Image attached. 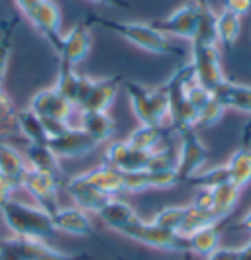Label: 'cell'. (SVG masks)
I'll list each match as a JSON object with an SVG mask.
<instances>
[{"instance_id":"31","label":"cell","mask_w":251,"mask_h":260,"mask_svg":"<svg viewBox=\"0 0 251 260\" xmlns=\"http://www.w3.org/2000/svg\"><path fill=\"white\" fill-rule=\"evenodd\" d=\"M165 139V131L157 125H140L130 133V137L126 139L137 151H146V153H155L161 149V143Z\"/></svg>"},{"instance_id":"34","label":"cell","mask_w":251,"mask_h":260,"mask_svg":"<svg viewBox=\"0 0 251 260\" xmlns=\"http://www.w3.org/2000/svg\"><path fill=\"white\" fill-rule=\"evenodd\" d=\"M18 133V110L12 98L0 86V139H8Z\"/></svg>"},{"instance_id":"42","label":"cell","mask_w":251,"mask_h":260,"mask_svg":"<svg viewBox=\"0 0 251 260\" xmlns=\"http://www.w3.org/2000/svg\"><path fill=\"white\" fill-rule=\"evenodd\" d=\"M41 0H16V4H18V8L22 10V14H27L34 6H38Z\"/></svg>"},{"instance_id":"19","label":"cell","mask_w":251,"mask_h":260,"mask_svg":"<svg viewBox=\"0 0 251 260\" xmlns=\"http://www.w3.org/2000/svg\"><path fill=\"white\" fill-rule=\"evenodd\" d=\"M120 88V78L118 77H108L94 80L91 88L87 92L82 104H80L79 112H108V108L116 100V94Z\"/></svg>"},{"instance_id":"43","label":"cell","mask_w":251,"mask_h":260,"mask_svg":"<svg viewBox=\"0 0 251 260\" xmlns=\"http://www.w3.org/2000/svg\"><path fill=\"white\" fill-rule=\"evenodd\" d=\"M238 229H243V231H247V233H251V209L241 217L238 221V225H236Z\"/></svg>"},{"instance_id":"46","label":"cell","mask_w":251,"mask_h":260,"mask_svg":"<svg viewBox=\"0 0 251 260\" xmlns=\"http://www.w3.org/2000/svg\"><path fill=\"white\" fill-rule=\"evenodd\" d=\"M0 260H6L4 258V254H2V250H0Z\"/></svg>"},{"instance_id":"26","label":"cell","mask_w":251,"mask_h":260,"mask_svg":"<svg viewBox=\"0 0 251 260\" xmlns=\"http://www.w3.org/2000/svg\"><path fill=\"white\" fill-rule=\"evenodd\" d=\"M87 182L94 186L96 190L104 192L106 196H112L116 198L118 194H122V188H124V172H120L116 169H110V167H98V169L87 170L80 174Z\"/></svg>"},{"instance_id":"11","label":"cell","mask_w":251,"mask_h":260,"mask_svg":"<svg viewBox=\"0 0 251 260\" xmlns=\"http://www.w3.org/2000/svg\"><path fill=\"white\" fill-rule=\"evenodd\" d=\"M51 47L61 59V65L77 67L87 59L93 47V38L91 29L87 24L73 26L67 34H61L59 38L51 43Z\"/></svg>"},{"instance_id":"37","label":"cell","mask_w":251,"mask_h":260,"mask_svg":"<svg viewBox=\"0 0 251 260\" xmlns=\"http://www.w3.org/2000/svg\"><path fill=\"white\" fill-rule=\"evenodd\" d=\"M228 180H230V176H228V170H226V165H224V167H214V169H208V170H200L197 176H192L188 180V184H194V186H199V190H204V188H214V186L228 182Z\"/></svg>"},{"instance_id":"28","label":"cell","mask_w":251,"mask_h":260,"mask_svg":"<svg viewBox=\"0 0 251 260\" xmlns=\"http://www.w3.org/2000/svg\"><path fill=\"white\" fill-rule=\"evenodd\" d=\"M18 133L26 137L30 145H47L49 133L38 114H34L30 108L18 110Z\"/></svg>"},{"instance_id":"29","label":"cell","mask_w":251,"mask_h":260,"mask_svg":"<svg viewBox=\"0 0 251 260\" xmlns=\"http://www.w3.org/2000/svg\"><path fill=\"white\" fill-rule=\"evenodd\" d=\"M226 170L230 176V182L236 184L239 190H243L245 186L251 184V149L241 147L234 155L230 156V160L226 162Z\"/></svg>"},{"instance_id":"23","label":"cell","mask_w":251,"mask_h":260,"mask_svg":"<svg viewBox=\"0 0 251 260\" xmlns=\"http://www.w3.org/2000/svg\"><path fill=\"white\" fill-rule=\"evenodd\" d=\"M24 156H26L30 169L49 174L53 178H57L61 184L67 182L65 172L61 169V158L49 149V145H27Z\"/></svg>"},{"instance_id":"38","label":"cell","mask_w":251,"mask_h":260,"mask_svg":"<svg viewBox=\"0 0 251 260\" xmlns=\"http://www.w3.org/2000/svg\"><path fill=\"white\" fill-rule=\"evenodd\" d=\"M10 39H12V29H6V34L0 38V86H2V80L6 75V69H8V61H10Z\"/></svg>"},{"instance_id":"30","label":"cell","mask_w":251,"mask_h":260,"mask_svg":"<svg viewBox=\"0 0 251 260\" xmlns=\"http://www.w3.org/2000/svg\"><path fill=\"white\" fill-rule=\"evenodd\" d=\"M220 241H222V233H220L218 225H210V227L199 229L197 233L186 237L188 252L197 254L200 258H206L210 252H214L216 248L220 247Z\"/></svg>"},{"instance_id":"17","label":"cell","mask_w":251,"mask_h":260,"mask_svg":"<svg viewBox=\"0 0 251 260\" xmlns=\"http://www.w3.org/2000/svg\"><path fill=\"white\" fill-rule=\"evenodd\" d=\"M26 18L49 43H53L63 34L61 31V10L53 0H41L38 6H34L26 14Z\"/></svg>"},{"instance_id":"2","label":"cell","mask_w":251,"mask_h":260,"mask_svg":"<svg viewBox=\"0 0 251 260\" xmlns=\"http://www.w3.org/2000/svg\"><path fill=\"white\" fill-rule=\"evenodd\" d=\"M94 22L110 27L112 31H116L118 36L130 41L132 45L144 49L147 53H155V55H175V57H183V49L175 47L171 39L165 34H161L157 27L151 24H142V22H116V20H104V18H94Z\"/></svg>"},{"instance_id":"21","label":"cell","mask_w":251,"mask_h":260,"mask_svg":"<svg viewBox=\"0 0 251 260\" xmlns=\"http://www.w3.org/2000/svg\"><path fill=\"white\" fill-rule=\"evenodd\" d=\"M214 100H218L224 106V110H238L243 114H251V86L249 84H241L228 80L220 82L214 90H212Z\"/></svg>"},{"instance_id":"22","label":"cell","mask_w":251,"mask_h":260,"mask_svg":"<svg viewBox=\"0 0 251 260\" xmlns=\"http://www.w3.org/2000/svg\"><path fill=\"white\" fill-rule=\"evenodd\" d=\"M96 215L102 219V223H104L106 227H110V229H114L118 233H124L126 229H130L132 225H135V223L142 219L135 213V209L128 202L120 200V198H110V202Z\"/></svg>"},{"instance_id":"45","label":"cell","mask_w":251,"mask_h":260,"mask_svg":"<svg viewBox=\"0 0 251 260\" xmlns=\"http://www.w3.org/2000/svg\"><path fill=\"white\" fill-rule=\"evenodd\" d=\"M239 260H251V239L241 247V256Z\"/></svg>"},{"instance_id":"27","label":"cell","mask_w":251,"mask_h":260,"mask_svg":"<svg viewBox=\"0 0 251 260\" xmlns=\"http://www.w3.org/2000/svg\"><path fill=\"white\" fill-rule=\"evenodd\" d=\"M210 190V198H212V209L214 213L220 217V219H226L228 215H232V211L236 209L239 202V190L236 184H232L230 180L228 182H222L214 188H206Z\"/></svg>"},{"instance_id":"36","label":"cell","mask_w":251,"mask_h":260,"mask_svg":"<svg viewBox=\"0 0 251 260\" xmlns=\"http://www.w3.org/2000/svg\"><path fill=\"white\" fill-rule=\"evenodd\" d=\"M224 106L220 104L218 100H214V96H212L210 100L206 102V104L202 106L199 110V114H197V125H194V129H199V127H212V125H216L222 117H224Z\"/></svg>"},{"instance_id":"3","label":"cell","mask_w":251,"mask_h":260,"mask_svg":"<svg viewBox=\"0 0 251 260\" xmlns=\"http://www.w3.org/2000/svg\"><path fill=\"white\" fill-rule=\"evenodd\" d=\"M194 78L192 67L186 61L183 67H179L173 77L167 80L165 88L169 96V121L177 133L186 129H194L197 125V110L188 102L186 96V84Z\"/></svg>"},{"instance_id":"44","label":"cell","mask_w":251,"mask_h":260,"mask_svg":"<svg viewBox=\"0 0 251 260\" xmlns=\"http://www.w3.org/2000/svg\"><path fill=\"white\" fill-rule=\"evenodd\" d=\"M96 4H104V6H118V8H128V2L126 0H91Z\"/></svg>"},{"instance_id":"5","label":"cell","mask_w":251,"mask_h":260,"mask_svg":"<svg viewBox=\"0 0 251 260\" xmlns=\"http://www.w3.org/2000/svg\"><path fill=\"white\" fill-rule=\"evenodd\" d=\"M27 108L43 119L49 135L55 133V131L63 129L67 125H71L69 121H71L73 114L77 112V108L71 104L65 96H61V92L57 90L55 86L38 92L32 98Z\"/></svg>"},{"instance_id":"39","label":"cell","mask_w":251,"mask_h":260,"mask_svg":"<svg viewBox=\"0 0 251 260\" xmlns=\"http://www.w3.org/2000/svg\"><path fill=\"white\" fill-rule=\"evenodd\" d=\"M222 8L226 12H232L243 18L251 12V0H222Z\"/></svg>"},{"instance_id":"25","label":"cell","mask_w":251,"mask_h":260,"mask_svg":"<svg viewBox=\"0 0 251 260\" xmlns=\"http://www.w3.org/2000/svg\"><path fill=\"white\" fill-rule=\"evenodd\" d=\"M80 129H85L98 143L112 141L116 135V121L108 112H79Z\"/></svg>"},{"instance_id":"4","label":"cell","mask_w":251,"mask_h":260,"mask_svg":"<svg viewBox=\"0 0 251 260\" xmlns=\"http://www.w3.org/2000/svg\"><path fill=\"white\" fill-rule=\"evenodd\" d=\"M126 92L133 114L142 125H165L169 119V96L165 84L159 88H147L135 82H126Z\"/></svg>"},{"instance_id":"33","label":"cell","mask_w":251,"mask_h":260,"mask_svg":"<svg viewBox=\"0 0 251 260\" xmlns=\"http://www.w3.org/2000/svg\"><path fill=\"white\" fill-rule=\"evenodd\" d=\"M216 18L218 14L208 6L206 0H200V20L197 36L190 43L199 45H218V36H216Z\"/></svg>"},{"instance_id":"14","label":"cell","mask_w":251,"mask_h":260,"mask_svg":"<svg viewBox=\"0 0 251 260\" xmlns=\"http://www.w3.org/2000/svg\"><path fill=\"white\" fill-rule=\"evenodd\" d=\"M59 186H61V182L57 178L30 169L24 182H22V190H26L30 194V198L36 202V206L53 213V211L59 209V196H57L59 194Z\"/></svg>"},{"instance_id":"15","label":"cell","mask_w":251,"mask_h":260,"mask_svg":"<svg viewBox=\"0 0 251 260\" xmlns=\"http://www.w3.org/2000/svg\"><path fill=\"white\" fill-rule=\"evenodd\" d=\"M181 184L175 169L169 170H140V172H128L124 174V188L126 194H140L147 190H167Z\"/></svg>"},{"instance_id":"1","label":"cell","mask_w":251,"mask_h":260,"mask_svg":"<svg viewBox=\"0 0 251 260\" xmlns=\"http://www.w3.org/2000/svg\"><path fill=\"white\" fill-rule=\"evenodd\" d=\"M0 215L6 227L18 239L47 241L57 235L51 221V213L41 209L40 206H32L12 198L4 206H0Z\"/></svg>"},{"instance_id":"40","label":"cell","mask_w":251,"mask_h":260,"mask_svg":"<svg viewBox=\"0 0 251 260\" xmlns=\"http://www.w3.org/2000/svg\"><path fill=\"white\" fill-rule=\"evenodd\" d=\"M241 247H218L204 260H239Z\"/></svg>"},{"instance_id":"32","label":"cell","mask_w":251,"mask_h":260,"mask_svg":"<svg viewBox=\"0 0 251 260\" xmlns=\"http://www.w3.org/2000/svg\"><path fill=\"white\" fill-rule=\"evenodd\" d=\"M241 34V18L232 12H222L216 18V36L218 43H222L226 49H234L236 41Z\"/></svg>"},{"instance_id":"47","label":"cell","mask_w":251,"mask_h":260,"mask_svg":"<svg viewBox=\"0 0 251 260\" xmlns=\"http://www.w3.org/2000/svg\"><path fill=\"white\" fill-rule=\"evenodd\" d=\"M183 260H190V258H188V256H185V258H183Z\"/></svg>"},{"instance_id":"20","label":"cell","mask_w":251,"mask_h":260,"mask_svg":"<svg viewBox=\"0 0 251 260\" xmlns=\"http://www.w3.org/2000/svg\"><path fill=\"white\" fill-rule=\"evenodd\" d=\"M51 221L57 233L75 235V237H93L94 233L89 213L79 208H59L51 213Z\"/></svg>"},{"instance_id":"13","label":"cell","mask_w":251,"mask_h":260,"mask_svg":"<svg viewBox=\"0 0 251 260\" xmlns=\"http://www.w3.org/2000/svg\"><path fill=\"white\" fill-rule=\"evenodd\" d=\"M151 158H153V153L137 151L128 141H110L104 153V165L128 174V172L149 170Z\"/></svg>"},{"instance_id":"24","label":"cell","mask_w":251,"mask_h":260,"mask_svg":"<svg viewBox=\"0 0 251 260\" xmlns=\"http://www.w3.org/2000/svg\"><path fill=\"white\" fill-rule=\"evenodd\" d=\"M27 170H30V165H27L26 156L22 155L14 145L0 141V172L18 190L22 188V182L26 178Z\"/></svg>"},{"instance_id":"18","label":"cell","mask_w":251,"mask_h":260,"mask_svg":"<svg viewBox=\"0 0 251 260\" xmlns=\"http://www.w3.org/2000/svg\"><path fill=\"white\" fill-rule=\"evenodd\" d=\"M93 84V78H89L87 75H80L75 71V67L69 65H59V75H57V82L55 88L61 92V96H65L71 104L77 110L80 108L87 92Z\"/></svg>"},{"instance_id":"10","label":"cell","mask_w":251,"mask_h":260,"mask_svg":"<svg viewBox=\"0 0 251 260\" xmlns=\"http://www.w3.org/2000/svg\"><path fill=\"white\" fill-rule=\"evenodd\" d=\"M0 250L6 260H80V256H73L49 247L45 241L18 239V237L0 241Z\"/></svg>"},{"instance_id":"35","label":"cell","mask_w":251,"mask_h":260,"mask_svg":"<svg viewBox=\"0 0 251 260\" xmlns=\"http://www.w3.org/2000/svg\"><path fill=\"white\" fill-rule=\"evenodd\" d=\"M185 215H186V206H169V208H163L161 211H157L151 221L155 223V225H159L161 229H167L171 233L181 235L183 223H185Z\"/></svg>"},{"instance_id":"6","label":"cell","mask_w":251,"mask_h":260,"mask_svg":"<svg viewBox=\"0 0 251 260\" xmlns=\"http://www.w3.org/2000/svg\"><path fill=\"white\" fill-rule=\"evenodd\" d=\"M181 145L177 153V162H175V172L181 182H188L192 176H197L204 162L208 160V149L202 143L197 129L181 131Z\"/></svg>"},{"instance_id":"16","label":"cell","mask_w":251,"mask_h":260,"mask_svg":"<svg viewBox=\"0 0 251 260\" xmlns=\"http://www.w3.org/2000/svg\"><path fill=\"white\" fill-rule=\"evenodd\" d=\"M63 186H65V192L69 194V198L75 202V208L82 209L87 213H98L112 198V196H106L104 192L91 186L80 174L73 176V178H67V182Z\"/></svg>"},{"instance_id":"7","label":"cell","mask_w":251,"mask_h":260,"mask_svg":"<svg viewBox=\"0 0 251 260\" xmlns=\"http://www.w3.org/2000/svg\"><path fill=\"white\" fill-rule=\"evenodd\" d=\"M122 235H126L128 239L151 248H161V250H169V252H188V243H186L185 237L171 233L167 229H161L153 221L140 219Z\"/></svg>"},{"instance_id":"41","label":"cell","mask_w":251,"mask_h":260,"mask_svg":"<svg viewBox=\"0 0 251 260\" xmlns=\"http://www.w3.org/2000/svg\"><path fill=\"white\" fill-rule=\"evenodd\" d=\"M16 190H18V188L0 172V206H4L6 202H10L14 198V192H16Z\"/></svg>"},{"instance_id":"9","label":"cell","mask_w":251,"mask_h":260,"mask_svg":"<svg viewBox=\"0 0 251 260\" xmlns=\"http://www.w3.org/2000/svg\"><path fill=\"white\" fill-rule=\"evenodd\" d=\"M47 145L59 158H80V156L91 155L102 143H98L85 129L67 125L63 129L51 133Z\"/></svg>"},{"instance_id":"8","label":"cell","mask_w":251,"mask_h":260,"mask_svg":"<svg viewBox=\"0 0 251 260\" xmlns=\"http://www.w3.org/2000/svg\"><path fill=\"white\" fill-rule=\"evenodd\" d=\"M190 67L197 82L204 88L214 90L220 82H224V71H222V61H220V51L218 45H190Z\"/></svg>"},{"instance_id":"12","label":"cell","mask_w":251,"mask_h":260,"mask_svg":"<svg viewBox=\"0 0 251 260\" xmlns=\"http://www.w3.org/2000/svg\"><path fill=\"white\" fill-rule=\"evenodd\" d=\"M200 20V0H188L183 6H179L177 10H173L167 18L159 20L153 27H157L161 34L165 36H175V38L188 39L192 41L199 29Z\"/></svg>"}]
</instances>
